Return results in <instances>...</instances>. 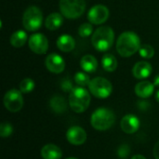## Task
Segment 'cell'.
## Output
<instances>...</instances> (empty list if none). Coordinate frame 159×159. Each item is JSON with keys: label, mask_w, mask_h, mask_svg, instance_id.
Instances as JSON below:
<instances>
[{"label": "cell", "mask_w": 159, "mask_h": 159, "mask_svg": "<svg viewBox=\"0 0 159 159\" xmlns=\"http://www.w3.org/2000/svg\"><path fill=\"white\" fill-rule=\"evenodd\" d=\"M141 40L137 34L134 32H124L122 33L116 41V51L124 58L130 57L136 52H139L141 48Z\"/></svg>", "instance_id": "obj_1"}, {"label": "cell", "mask_w": 159, "mask_h": 159, "mask_svg": "<svg viewBox=\"0 0 159 159\" xmlns=\"http://www.w3.org/2000/svg\"><path fill=\"white\" fill-rule=\"evenodd\" d=\"M115 40L114 30L109 26L99 27L92 34L91 43L95 49L100 52H105L111 48Z\"/></svg>", "instance_id": "obj_2"}, {"label": "cell", "mask_w": 159, "mask_h": 159, "mask_svg": "<svg viewBox=\"0 0 159 159\" xmlns=\"http://www.w3.org/2000/svg\"><path fill=\"white\" fill-rule=\"evenodd\" d=\"M90 103V95L83 87L74 88L69 96V105L75 113L85 112Z\"/></svg>", "instance_id": "obj_3"}, {"label": "cell", "mask_w": 159, "mask_h": 159, "mask_svg": "<svg viewBox=\"0 0 159 159\" xmlns=\"http://www.w3.org/2000/svg\"><path fill=\"white\" fill-rule=\"evenodd\" d=\"M115 121L116 116L114 112L105 107H101L95 110L90 118L92 127L101 131L109 129L115 124Z\"/></svg>", "instance_id": "obj_4"}, {"label": "cell", "mask_w": 159, "mask_h": 159, "mask_svg": "<svg viewBox=\"0 0 159 159\" xmlns=\"http://www.w3.org/2000/svg\"><path fill=\"white\" fill-rule=\"evenodd\" d=\"M60 11L63 17L75 20L83 15L86 10L85 0H60Z\"/></svg>", "instance_id": "obj_5"}, {"label": "cell", "mask_w": 159, "mask_h": 159, "mask_svg": "<svg viewBox=\"0 0 159 159\" xmlns=\"http://www.w3.org/2000/svg\"><path fill=\"white\" fill-rule=\"evenodd\" d=\"M43 23V13L35 6L29 7L22 15V25L30 32L37 31Z\"/></svg>", "instance_id": "obj_6"}, {"label": "cell", "mask_w": 159, "mask_h": 159, "mask_svg": "<svg viewBox=\"0 0 159 159\" xmlns=\"http://www.w3.org/2000/svg\"><path fill=\"white\" fill-rule=\"evenodd\" d=\"M89 89L90 93L99 99L108 98L113 91V86L111 82L104 77H95L91 79Z\"/></svg>", "instance_id": "obj_7"}, {"label": "cell", "mask_w": 159, "mask_h": 159, "mask_svg": "<svg viewBox=\"0 0 159 159\" xmlns=\"http://www.w3.org/2000/svg\"><path fill=\"white\" fill-rule=\"evenodd\" d=\"M22 92L20 90L12 89L8 90L4 96V105L5 107L12 113L19 112L23 106Z\"/></svg>", "instance_id": "obj_8"}, {"label": "cell", "mask_w": 159, "mask_h": 159, "mask_svg": "<svg viewBox=\"0 0 159 159\" xmlns=\"http://www.w3.org/2000/svg\"><path fill=\"white\" fill-rule=\"evenodd\" d=\"M109 18V9L103 5H95L88 12V20L90 23L100 25Z\"/></svg>", "instance_id": "obj_9"}, {"label": "cell", "mask_w": 159, "mask_h": 159, "mask_svg": "<svg viewBox=\"0 0 159 159\" xmlns=\"http://www.w3.org/2000/svg\"><path fill=\"white\" fill-rule=\"evenodd\" d=\"M30 49L35 54H45L48 49V40L43 34L36 33L30 36L28 41Z\"/></svg>", "instance_id": "obj_10"}, {"label": "cell", "mask_w": 159, "mask_h": 159, "mask_svg": "<svg viewBox=\"0 0 159 159\" xmlns=\"http://www.w3.org/2000/svg\"><path fill=\"white\" fill-rule=\"evenodd\" d=\"M47 69L53 74H61L65 69V61L61 56L57 53L49 54L45 60Z\"/></svg>", "instance_id": "obj_11"}, {"label": "cell", "mask_w": 159, "mask_h": 159, "mask_svg": "<svg viewBox=\"0 0 159 159\" xmlns=\"http://www.w3.org/2000/svg\"><path fill=\"white\" fill-rule=\"evenodd\" d=\"M66 139L71 144L81 145L87 140V133L84 129L80 127H71L66 132Z\"/></svg>", "instance_id": "obj_12"}, {"label": "cell", "mask_w": 159, "mask_h": 159, "mask_svg": "<svg viewBox=\"0 0 159 159\" xmlns=\"http://www.w3.org/2000/svg\"><path fill=\"white\" fill-rule=\"evenodd\" d=\"M121 129L125 133L132 134L135 133L140 128V120L134 115H127L125 116L120 123Z\"/></svg>", "instance_id": "obj_13"}, {"label": "cell", "mask_w": 159, "mask_h": 159, "mask_svg": "<svg viewBox=\"0 0 159 159\" xmlns=\"http://www.w3.org/2000/svg\"><path fill=\"white\" fill-rule=\"evenodd\" d=\"M153 71L151 63L145 61H138L132 68V75L137 79H144L151 75Z\"/></svg>", "instance_id": "obj_14"}, {"label": "cell", "mask_w": 159, "mask_h": 159, "mask_svg": "<svg viewBox=\"0 0 159 159\" xmlns=\"http://www.w3.org/2000/svg\"><path fill=\"white\" fill-rule=\"evenodd\" d=\"M154 90H155V85L154 83H151L149 81H142L135 86L136 95L143 99L149 98L154 93Z\"/></svg>", "instance_id": "obj_15"}, {"label": "cell", "mask_w": 159, "mask_h": 159, "mask_svg": "<svg viewBox=\"0 0 159 159\" xmlns=\"http://www.w3.org/2000/svg\"><path fill=\"white\" fill-rule=\"evenodd\" d=\"M63 23V16L61 13L53 12L48 15L45 20V26L49 31H56Z\"/></svg>", "instance_id": "obj_16"}, {"label": "cell", "mask_w": 159, "mask_h": 159, "mask_svg": "<svg viewBox=\"0 0 159 159\" xmlns=\"http://www.w3.org/2000/svg\"><path fill=\"white\" fill-rule=\"evenodd\" d=\"M57 48L62 52H70L75 47V40L70 34H61L57 39Z\"/></svg>", "instance_id": "obj_17"}, {"label": "cell", "mask_w": 159, "mask_h": 159, "mask_svg": "<svg viewBox=\"0 0 159 159\" xmlns=\"http://www.w3.org/2000/svg\"><path fill=\"white\" fill-rule=\"evenodd\" d=\"M41 156L43 159H61V150L55 144H47L41 150Z\"/></svg>", "instance_id": "obj_18"}, {"label": "cell", "mask_w": 159, "mask_h": 159, "mask_svg": "<svg viewBox=\"0 0 159 159\" xmlns=\"http://www.w3.org/2000/svg\"><path fill=\"white\" fill-rule=\"evenodd\" d=\"M80 67L87 73H94L98 68V61L92 55H85L80 61Z\"/></svg>", "instance_id": "obj_19"}, {"label": "cell", "mask_w": 159, "mask_h": 159, "mask_svg": "<svg viewBox=\"0 0 159 159\" xmlns=\"http://www.w3.org/2000/svg\"><path fill=\"white\" fill-rule=\"evenodd\" d=\"M27 34L22 30L14 32L10 36V44L14 48H21L27 41Z\"/></svg>", "instance_id": "obj_20"}, {"label": "cell", "mask_w": 159, "mask_h": 159, "mask_svg": "<svg viewBox=\"0 0 159 159\" xmlns=\"http://www.w3.org/2000/svg\"><path fill=\"white\" fill-rule=\"evenodd\" d=\"M102 67L105 71L107 72H114L116 71V69L117 68V60L116 58L111 54V53H106L102 56Z\"/></svg>", "instance_id": "obj_21"}, {"label": "cell", "mask_w": 159, "mask_h": 159, "mask_svg": "<svg viewBox=\"0 0 159 159\" xmlns=\"http://www.w3.org/2000/svg\"><path fill=\"white\" fill-rule=\"evenodd\" d=\"M50 107L57 114H62L67 109V104L65 100L61 96H54L50 100Z\"/></svg>", "instance_id": "obj_22"}, {"label": "cell", "mask_w": 159, "mask_h": 159, "mask_svg": "<svg viewBox=\"0 0 159 159\" xmlns=\"http://www.w3.org/2000/svg\"><path fill=\"white\" fill-rule=\"evenodd\" d=\"M139 54L143 59H146V60L152 59L155 55V49L151 45L144 44V45L141 46V48L139 49Z\"/></svg>", "instance_id": "obj_23"}, {"label": "cell", "mask_w": 159, "mask_h": 159, "mask_svg": "<svg viewBox=\"0 0 159 159\" xmlns=\"http://www.w3.org/2000/svg\"><path fill=\"white\" fill-rule=\"evenodd\" d=\"M90 78L88 74L83 73V72H77L75 75V82L79 86V87H86L89 86L90 83Z\"/></svg>", "instance_id": "obj_24"}, {"label": "cell", "mask_w": 159, "mask_h": 159, "mask_svg": "<svg viewBox=\"0 0 159 159\" xmlns=\"http://www.w3.org/2000/svg\"><path fill=\"white\" fill-rule=\"evenodd\" d=\"M34 89V82L31 78H25L20 83V90L22 93H30Z\"/></svg>", "instance_id": "obj_25"}, {"label": "cell", "mask_w": 159, "mask_h": 159, "mask_svg": "<svg viewBox=\"0 0 159 159\" xmlns=\"http://www.w3.org/2000/svg\"><path fill=\"white\" fill-rule=\"evenodd\" d=\"M93 33V27L90 22H85L82 23L78 28V34L81 37H89Z\"/></svg>", "instance_id": "obj_26"}, {"label": "cell", "mask_w": 159, "mask_h": 159, "mask_svg": "<svg viewBox=\"0 0 159 159\" xmlns=\"http://www.w3.org/2000/svg\"><path fill=\"white\" fill-rule=\"evenodd\" d=\"M13 132V128L8 122H3L0 126V136L2 138H7L10 136Z\"/></svg>", "instance_id": "obj_27"}, {"label": "cell", "mask_w": 159, "mask_h": 159, "mask_svg": "<svg viewBox=\"0 0 159 159\" xmlns=\"http://www.w3.org/2000/svg\"><path fill=\"white\" fill-rule=\"evenodd\" d=\"M129 155V147L126 144H123L118 149V156L121 158H126Z\"/></svg>", "instance_id": "obj_28"}, {"label": "cell", "mask_w": 159, "mask_h": 159, "mask_svg": "<svg viewBox=\"0 0 159 159\" xmlns=\"http://www.w3.org/2000/svg\"><path fill=\"white\" fill-rule=\"evenodd\" d=\"M154 156H155V158L159 159V141L157 143V144L155 145V148H154Z\"/></svg>", "instance_id": "obj_29"}, {"label": "cell", "mask_w": 159, "mask_h": 159, "mask_svg": "<svg viewBox=\"0 0 159 159\" xmlns=\"http://www.w3.org/2000/svg\"><path fill=\"white\" fill-rule=\"evenodd\" d=\"M154 85L155 87H159V74L154 78Z\"/></svg>", "instance_id": "obj_30"}, {"label": "cell", "mask_w": 159, "mask_h": 159, "mask_svg": "<svg viewBox=\"0 0 159 159\" xmlns=\"http://www.w3.org/2000/svg\"><path fill=\"white\" fill-rule=\"evenodd\" d=\"M131 159H146L143 156H142V155H136V156H134Z\"/></svg>", "instance_id": "obj_31"}, {"label": "cell", "mask_w": 159, "mask_h": 159, "mask_svg": "<svg viewBox=\"0 0 159 159\" xmlns=\"http://www.w3.org/2000/svg\"><path fill=\"white\" fill-rule=\"evenodd\" d=\"M156 100L159 102V90L157 91V93H156Z\"/></svg>", "instance_id": "obj_32"}, {"label": "cell", "mask_w": 159, "mask_h": 159, "mask_svg": "<svg viewBox=\"0 0 159 159\" xmlns=\"http://www.w3.org/2000/svg\"><path fill=\"white\" fill-rule=\"evenodd\" d=\"M67 159H78V158H75V157H69V158Z\"/></svg>", "instance_id": "obj_33"}]
</instances>
